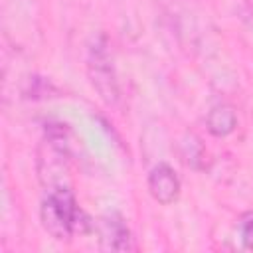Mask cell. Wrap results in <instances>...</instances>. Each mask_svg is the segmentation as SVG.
<instances>
[{
    "instance_id": "1",
    "label": "cell",
    "mask_w": 253,
    "mask_h": 253,
    "mask_svg": "<svg viewBox=\"0 0 253 253\" xmlns=\"http://www.w3.org/2000/svg\"><path fill=\"white\" fill-rule=\"evenodd\" d=\"M40 219L43 229L57 241H67L93 229V221L79 208L71 186L45 188V196L40 206Z\"/></svg>"
},
{
    "instance_id": "2",
    "label": "cell",
    "mask_w": 253,
    "mask_h": 253,
    "mask_svg": "<svg viewBox=\"0 0 253 253\" xmlns=\"http://www.w3.org/2000/svg\"><path fill=\"white\" fill-rule=\"evenodd\" d=\"M87 75H89V81H91L93 89L97 91L99 99L105 105L115 107L121 99V89H119V79H117V71H115V65H113V55H111V49H109V42H107L105 36H99L89 45Z\"/></svg>"
},
{
    "instance_id": "3",
    "label": "cell",
    "mask_w": 253,
    "mask_h": 253,
    "mask_svg": "<svg viewBox=\"0 0 253 253\" xmlns=\"http://www.w3.org/2000/svg\"><path fill=\"white\" fill-rule=\"evenodd\" d=\"M148 192L160 206H172L178 202L182 184L170 164H156L148 174Z\"/></svg>"
},
{
    "instance_id": "4",
    "label": "cell",
    "mask_w": 253,
    "mask_h": 253,
    "mask_svg": "<svg viewBox=\"0 0 253 253\" xmlns=\"http://www.w3.org/2000/svg\"><path fill=\"white\" fill-rule=\"evenodd\" d=\"M99 241L107 251H130L132 237L126 221L119 213H107L99 219Z\"/></svg>"
},
{
    "instance_id": "5",
    "label": "cell",
    "mask_w": 253,
    "mask_h": 253,
    "mask_svg": "<svg viewBox=\"0 0 253 253\" xmlns=\"http://www.w3.org/2000/svg\"><path fill=\"white\" fill-rule=\"evenodd\" d=\"M206 128L211 136L223 138L237 128V113L231 105H213L206 115Z\"/></svg>"
},
{
    "instance_id": "6",
    "label": "cell",
    "mask_w": 253,
    "mask_h": 253,
    "mask_svg": "<svg viewBox=\"0 0 253 253\" xmlns=\"http://www.w3.org/2000/svg\"><path fill=\"white\" fill-rule=\"evenodd\" d=\"M180 154H182V160L194 168V170H202L204 168V162H206V148L202 144V140L192 134V132H186L184 138L180 140Z\"/></svg>"
},
{
    "instance_id": "7",
    "label": "cell",
    "mask_w": 253,
    "mask_h": 253,
    "mask_svg": "<svg viewBox=\"0 0 253 253\" xmlns=\"http://www.w3.org/2000/svg\"><path fill=\"white\" fill-rule=\"evenodd\" d=\"M237 233L243 249L253 251V211H245L237 221Z\"/></svg>"
}]
</instances>
